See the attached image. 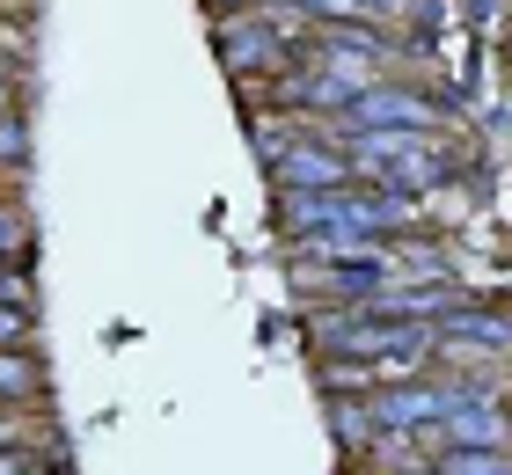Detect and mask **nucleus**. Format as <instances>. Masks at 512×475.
<instances>
[{
	"label": "nucleus",
	"mask_w": 512,
	"mask_h": 475,
	"mask_svg": "<svg viewBox=\"0 0 512 475\" xmlns=\"http://www.w3.org/2000/svg\"><path fill=\"white\" fill-rule=\"evenodd\" d=\"M439 337H454V344H483V351H505V344H512V315H447V322H439Z\"/></svg>",
	"instance_id": "obj_3"
},
{
	"label": "nucleus",
	"mask_w": 512,
	"mask_h": 475,
	"mask_svg": "<svg viewBox=\"0 0 512 475\" xmlns=\"http://www.w3.org/2000/svg\"><path fill=\"white\" fill-rule=\"evenodd\" d=\"M352 117H388V125H432V103H417V95H388V88H366Z\"/></svg>",
	"instance_id": "obj_4"
},
{
	"label": "nucleus",
	"mask_w": 512,
	"mask_h": 475,
	"mask_svg": "<svg viewBox=\"0 0 512 475\" xmlns=\"http://www.w3.org/2000/svg\"><path fill=\"white\" fill-rule=\"evenodd\" d=\"M278 176H286V190H344L352 183V169H344V154H330V147H293L286 161H278Z\"/></svg>",
	"instance_id": "obj_1"
},
{
	"label": "nucleus",
	"mask_w": 512,
	"mask_h": 475,
	"mask_svg": "<svg viewBox=\"0 0 512 475\" xmlns=\"http://www.w3.org/2000/svg\"><path fill=\"white\" fill-rule=\"evenodd\" d=\"M30 249H37V234H30V212L0 198V271H22V264H30Z\"/></svg>",
	"instance_id": "obj_6"
},
{
	"label": "nucleus",
	"mask_w": 512,
	"mask_h": 475,
	"mask_svg": "<svg viewBox=\"0 0 512 475\" xmlns=\"http://www.w3.org/2000/svg\"><path fill=\"white\" fill-rule=\"evenodd\" d=\"M30 161V125L15 110H0V169H22Z\"/></svg>",
	"instance_id": "obj_9"
},
{
	"label": "nucleus",
	"mask_w": 512,
	"mask_h": 475,
	"mask_svg": "<svg viewBox=\"0 0 512 475\" xmlns=\"http://www.w3.org/2000/svg\"><path fill=\"white\" fill-rule=\"evenodd\" d=\"M205 8H220V15H235V8H242V15H249V0H205ZM256 8H264V0H256Z\"/></svg>",
	"instance_id": "obj_11"
},
{
	"label": "nucleus",
	"mask_w": 512,
	"mask_h": 475,
	"mask_svg": "<svg viewBox=\"0 0 512 475\" xmlns=\"http://www.w3.org/2000/svg\"><path fill=\"white\" fill-rule=\"evenodd\" d=\"M37 395H44L37 351H0V402H37Z\"/></svg>",
	"instance_id": "obj_5"
},
{
	"label": "nucleus",
	"mask_w": 512,
	"mask_h": 475,
	"mask_svg": "<svg viewBox=\"0 0 512 475\" xmlns=\"http://www.w3.org/2000/svg\"><path fill=\"white\" fill-rule=\"evenodd\" d=\"M439 424H447V439H439V446H476V454H505V439H512L505 417L483 410V402H461V410H447Z\"/></svg>",
	"instance_id": "obj_2"
},
{
	"label": "nucleus",
	"mask_w": 512,
	"mask_h": 475,
	"mask_svg": "<svg viewBox=\"0 0 512 475\" xmlns=\"http://www.w3.org/2000/svg\"><path fill=\"white\" fill-rule=\"evenodd\" d=\"M300 15H322V22H352L359 15V0H293Z\"/></svg>",
	"instance_id": "obj_10"
},
{
	"label": "nucleus",
	"mask_w": 512,
	"mask_h": 475,
	"mask_svg": "<svg viewBox=\"0 0 512 475\" xmlns=\"http://www.w3.org/2000/svg\"><path fill=\"white\" fill-rule=\"evenodd\" d=\"M30 337H37V307L0 300V351H30Z\"/></svg>",
	"instance_id": "obj_8"
},
{
	"label": "nucleus",
	"mask_w": 512,
	"mask_h": 475,
	"mask_svg": "<svg viewBox=\"0 0 512 475\" xmlns=\"http://www.w3.org/2000/svg\"><path fill=\"white\" fill-rule=\"evenodd\" d=\"M432 475H512V461L505 454H476V446H439Z\"/></svg>",
	"instance_id": "obj_7"
}]
</instances>
